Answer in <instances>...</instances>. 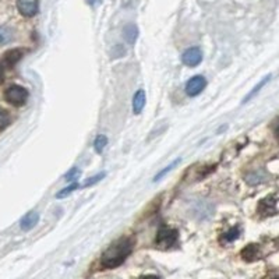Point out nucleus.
I'll return each mask as SVG.
<instances>
[{
	"label": "nucleus",
	"instance_id": "f257e3e1",
	"mask_svg": "<svg viewBox=\"0 0 279 279\" xmlns=\"http://www.w3.org/2000/svg\"><path fill=\"white\" fill-rule=\"evenodd\" d=\"M133 250L132 241L120 239L109 246L102 254V265L105 268H116L126 260Z\"/></svg>",
	"mask_w": 279,
	"mask_h": 279
},
{
	"label": "nucleus",
	"instance_id": "f03ea898",
	"mask_svg": "<svg viewBox=\"0 0 279 279\" xmlns=\"http://www.w3.org/2000/svg\"><path fill=\"white\" fill-rule=\"evenodd\" d=\"M177 230L164 226L158 230V235H157V246L162 250H168L173 246L177 240Z\"/></svg>",
	"mask_w": 279,
	"mask_h": 279
},
{
	"label": "nucleus",
	"instance_id": "7ed1b4c3",
	"mask_svg": "<svg viewBox=\"0 0 279 279\" xmlns=\"http://www.w3.org/2000/svg\"><path fill=\"white\" fill-rule=\"evenodd\" d=\"M5 98L9 104L16 105V106H21L27 101L28 91L25 88L20 87V85H11V87L6 89Z\"/></svg>",
	"mask_w": 279,
	"mask_h": 279
},
{
	"label": "nucleus",
	"instance_id": "20e7f679",
	"mask_svg": "<svg viewBox=\"0 0 279 279\" xmlns=\"http://www.w3.org/2000/svg\"><path fill=\"white\" fill-rule=\"evenodd\" d=\"M203 60V52L200 48H190L181 55V61L189 67L198 66Z\"/></svg>",
	"mask_w": 279,
	"mask_h": 279
},
{
	"label": "nucleus",
	"instance_id": "39448f33",
	"mask_svg": "<svg viewBox=\"0 0 279 279\" xmlns=\"http://www.w3.org/2000/svg\"><path fill=\"white\" fill-rule=\"evenodd\" d=\"M207 85V81L203 76H196L190 78L186 84V92L187 95L190 97H196L198 94L203 91L204 88Z\"/></svg>",
	"mask_w": 279,
	"mask_h": 279
},
{
	"label": "nucleus",
	"instance_id": "423d86ee",
	"mask_svg": "<svg viewBox=\"0 0 279 279\" xmlns=\"http://www.w3.org/2000/svg\"><path fill=\"white\" fill-rule=\"evenodd\" d=\"M38 0H17V9L25 17H34L38 13Z\"/></svg>",
	"mask_w": 279,
	"mask_h": 279
},
{
	"label": "nucleus",
	"instance_id": "0eeeda50",
	"mask_svg": "<svg viewBox=\"0 0 279 279\" xmlns=\"http://www.w3.org/2000/svg\"><path fill=\"white\" fill-rule=\"evenodd\" d=\"M144 106H145V92L142 89H138L133 98V112L136 115H140L144 109Z\"/></svg>",
	"mask_w": 279,
	"mask_h": 279
},
{
	"label": "nucleus",
	"instance_id": "6e6552de",
	"mask_svg": "<svg viewBox=\"0 0 279 279\" xmlns=\"http://www.w3.org/2000/svg\"><path fill=\"white\" fill-rule=\"evenodd\" d=\"M38 221H39L38 212H34V211H31V212H28L27 215L21 219L20 226H21L22 230H29V229H33L34 226L38 224Z\"/></svg>",
	"mask_w": 279,
	"mask_h": 279
},
{
	"label": "nucleus",
	"instance_id": "1a4fd4ad",
	"mask_svg": "<svg viewBox=\"0 0 279 279\" xmlns=\"http://www.w3.org/2000/svg\"><path fill=\"white\" fill-rule=\"evenodd\" d=\"M22 57V50L21 49H11L9 52H6L5 55V63L9 67H13L17 65L20 59Z\"/></svg>",
	"mask_w": 279,
	"mask_h": 279
},
{
	"label": "nucleus",
	"instance_id": "9d476101",
	"mask_svg": "<svg viewBox=\"0 0 279 279\" xmlns=\"http://www.w3.org/2000/svg\"><path fill=\"white\" fill-rule=\"evenodd\" d=\"M258 256V247L256 244H249L243 249V252H241V257L244 258L246 261H253V260H256Z\"/></svg>",
	"mask_w": 279,
	"mask_h": 279
},
{
	"label": "nucleus",
	"instance_id": "9b49d317",
	"mask_svg": "<svg viewBox=\"0 0 279 279\" xmlns=\"http://www.w3.org/2000/svg\"><path fill=\"white\" fill-rule=\"evenodd\" d=\"M138 37V28L134 25V24H129L125 28V38L129 44H134L136 42V39Z\"/></svg>",
	"mask_w": 279,
	"mask_h": 279
},
{
	"label": "nucleus",
	"instance_id": "f8f14e48",
	"mask_svg": "<svg viewBox=\"0 0 279 279\" xmlns=\"http://www.w3.org/2000/svg\"><path fill=\"white\" fill-rule=\"evenodd\" d=\"M180 161H181L180 158H177V159H176V161H173V162H172V164L168 165V166H166V168H165V169L161 170V172H159L158 175H157V176H155V177H153V181H158V180H161V179H164L165 176L168 175V173H169V172H172V170L175 169V168H176V166H177V165L180 164Z\"/></svg>",
	"mask_w": 279,
	"mask_h": 279
},
{
	"label": "nucleus",
	"instance_id": "ddd939ff",
	"mask_svg": "<svg viewBox=\"0 0 279 279\" xmlns=\"http://www.w3.org/2000/svg\"><path fill=\"white\" fill-rule=\"evenodd\" d=\"M269 78H271V76H267V77H265V78H264V80H261V82H260V84H257V85H256V87L253 88L252 92L249 94V95H247L246 98L243 99V104H246L247 101H250V99H252L253 97H256V95H257V94H258V91H260V89H261V88H263L264 85H265V84H267V82H268Z\"/></svg>",
	"mask_w": 279,
	"mask_h": 279
},
{
	"label": "nucleus",
	"instance_id": "4468645a",
	"mask_svg": "<svg viewBox=\"0 0 279 279\" xmlns=\"http://www.w3.org/2000/svg\"><path fill=\"white\" fill-rule=\"evenodd\" d=\"M106 144H108V138L102 136V134H99L98 137L95 138V141H94V148H95L97 152L101 153L104 151V148L106 147Z\"/></svg>",
	"mask_w": 279,
	"mask_h": 279
},
{
	"label": "nucleus",
	"instance_id": "2eb2a0df",
	"mask_svg": "<svg viewBox=\"0 0 279 279\" xmlns=\"http://www.w3.org/2000/svg\"><path fill=\"white\" fill-rule=\"evenodd\" d=\"M13 39V34L9 28L0 27V45H6Z\"/></svg>",
	"mask_w": 279,
	"mask_h": 279
},
{
	"label": "nucleus",
	"instance_id": "dca6fc26",
	"mask_svg": "<svg viewBox=\"0 0 279 279\" xmlns=\"http://www.w3.org/2000/svg\"><path fill=\"white\" fill-rule=\"evenodd\" d=\"M78 187H81V186L74 181V183H71V186L66 187V189H63V190H60V192L57 193V194H56V198H66L69 194H71V193L74 192L76 189H78Z\"/></svg>",
	"mask_w": 279,
	"mask_h": 279
},
{
	"label": "nucleus",
	"instance_id": "f3484780",
	"mask_svg": "<svg viewBox=\"0 0 279 279\" xmlns=\"http://www.w3.org/2000/svg\"><path fill=\"white\" fill-rule=\"evenodd\" d=\"M239 229L237 228H233V229H230L228 233H225L224 235V240L226 241H233L235 239H237V236H239Z\"/></svg>",
	"mask_w": 279,
	"mask_h": 279
},
{
	"label": "nucleus",
	"instance_id": "a211bd4d",
	"mask_svg": "<svg viewBox=\"0 0 279 279\" xmlns=\"http://www.w3.org/2000/svg\"><path fill=\"white\" fill-rule=\"evenodd\" d=\"M9 123H10V117L7 115V112L3 109H0V130L5 129Z\"/></svg>",
	"mask_w": 279,
	"mask_h": 279
},
{
	"label": "nucleus",
	"instance_id": "6ab92c4d",
	"mask_svg": "<svg viewBox=\"0 0 279 279\" xmlns=\"http://www.w3.org/2000/svg\"><path fill=\"white\" fill-rule=\"evenodd\" d=\"M78 176H80V170L77 169V168H73L70 172H67L66 175H65V179L71 181V183H74V180H76Z\"/></svg>",
	"mask_w": 279,
	"mask_h": 279
},
{
	"label": "nucleus",
	"instance_id": "aec40b11",
	"mask_svg": "<svg viewBox=\"0 0 279 279\" xmlns=\"http://www.w3.org/2000/svg\"><path fill=\"white\" fill-rule=\"evenodd\" d=\"M104 177H105V173H99V175L94 176V177H91V179H87L85 183L82 184V187H88V186H91V184H95L97 181H99L101 179H104Z\"/></svg>",
	"mask_w": 279,
	"mask_h": 279
},
{
	"label": "nucleus",
	"instance_id": "412c9836",
	"mask_svg": "<svg viewBox=\"0 0 279 279\" xmlns=\"http://www.w3.org/2000/svg\"><path fill=\"white\" fill-rule=\"evenodd\" d=\"M138 279H161V278L157 276V275H142V276H140Z\"/></svg>",
	"mask_w": 279,
	"mask_h": 279
},
{
	"label": "nucleus",
	"instance_id": "4be33fe9",
	"mask_svg": "<svg viewBox=\"0 0 279 279\" xmlns=\"http://www.w3.org/2000/svg\"><path fill=\"white\" fill-rule=\"evenodd\" d=\"M3 78H5V69H3V65L0 63V82L3 81Z\"/></svg>",
	"mask_w": 279,
	"mask_h": 279
},
{
	"label": "nucleus",
	"instance_id": "5701e85b",
	"mask_svg": "<svg viewBox=\"0 0 279 279\" xmlns=\"http://www.w3.org/2000/svg\"><path fill=\"white\" fill-rule=\"evenodd\" d=\"M99 2H101V0H88V3H89V5H98Z\"/></svg>",
	"mask_w": 279,
	"mask_h": 279
},
{
	"label": "nucleus",
	"instance_id": "b1692460",
	"mask_svg": "<svg viewBox=\"0 0 279 279\" xmlns=\"http://www.w3.org/2000/svg\"><path fill=\"white\" fill-rule=\"evenodd\" d=\"M275 136H276V138L279 140V125L276 126V130H275Z\"/></svg>",
	"mask_w": 279,
	"mask_h": 279
},
{
	"label": "nucleus",
	"instance_id": "393cba45",
	"mask_svg": "<svg viewBox=\"0 0 279 279\" xmlns=\"http://www.w3.org/2000/svg\"><path fill=\"white\" fill-rule=\"evenodd\" d=\"M275 279H279V278H275Z\"/></svg>",
	"mask_w": 279,
	"mask_h": 279
}]
</instances>
